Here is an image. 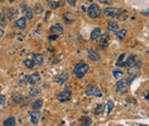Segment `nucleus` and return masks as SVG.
I'll return each mask as SVG.
<instances>
[{
	"mask_svg": "<svg viewBox=\"0 0 149 126\" xmlns=\"http://www.w3.org/2000/svg\"><path fill=\"white\" fill-rule=\"evenodd\" d=\"M33 15H35V12L32 8H26L25 10V17L29 18V19H32L33 18Z\"/></svg>",
	"mask_w": 149,
	"mask_h": 126,
	"instance_id": "nucleus-26",
	"label": "nucleus"
},
{
	"mask_svg": "<svg viewBox=\"0 0 149 126\" xmlns=\"http://www.w3.org/2000/svg\"><path fill=\"white\" fill-rule=\"evenodd\" d=\"M126 64L127 67H131V68H135V67H140L141 62L138 60V57L135 55H129L126 57Z\"/></svg>",
	"mask_w": 149,
	"mask_h": 126,
	"instance_id": "nucleus-6",
	"label": "nucleus"
},
{
	"mask_svg": "<svg viewBox=\"0 0 149 126\" xmlns=\"http://www.w3.org/2000/svg\"><path fill=\"white\" fill-rule=\"evenodd\" d=\"M126 88H127V83H126V80H124V79L118 80V83H117V87H116L117 92H119V93H124V92H126Z\"/></svg>",
	"mask_w": 149,
	"mask_h": 126,
	"instance_id": "nucleus-12",
	"label": "nucleus"
},
{
	"mask_svg": "<svg viewBox=\"0 0 149 126\" xmlns=\"http://www.w3.org/2000/svg\"><path fill=\"white\" fill-rule=\"evenodd\" d=\"M24 65L28 68V69H33V67H35V63H33V61L32 60H29V58H26V60H24Z\"/></svg>",
	"mask_w": 149,
	"mask_h": 126,
	"instance_id": "nucleus-27",
	"label": "nucleus"
},
{
	"mask_svg": "<svg viewBox=\"0 0 149 126\" xmlns=\"http://www.w3.org/2000/svg\"><path fill=\"white\" fill-rule=\"evenodd\" d=\"M16 15H17V10H16L15 8H8V9L6 10V16H7V18H8L9 21L14 19V18L16 17Z\"/></svg>",
	"mask_w": 149,
	"mask_h": 126,
	"instance_id": "nucleus-16",
	"label": "nucleus"
},
{
	"mask_svg": "<svg viewBox=\"0 0 149 126\" xmlns=\"http://www.w3.org/2000/svg\"><path fill=\"white\" fill-rule=\"evenodd\" d=\"M116 17H118L120 21H125V19L127 18V13L124 12V10H119V13H118V15H117Z\"/></svg>",
	"mask_w": 149,
	"mask_h": 126,
	"instance_id": "nucleus-29",
	"label": "nucleus"
},
{
	"mask_svg": "<svg viewBox=\"0 0 149 126\" xmlns=\"http://www.w3.org/2000/svg\"><path fill=\"white\" fill-rule=\"evenodd\" d=\"M119 13V9L117 8H111V7H107L104 10H103V14L109 16V17H116Z\"/></svg>",
	"mask_w": 149,
	"mask_h": 126,
	"instance_id": "nucleus-10",
	"label": "nucleus"
},
{
	"mask_svg": "<svg viewBox=\"0 0 149 126\" xmlns=\"http://www.w3.org/2000/svg\"><path fill=\"white\" fill-rule=\"evenodd\" d=\"M39 118H40V112H39L38 110H32V111L30 112V120H31L32 124H35V125L38 124Z\"/></svg>",
	"mask_w": 149,
	"mask_h": 126,
	"instance_id": "nucleus-13",
	"label": "nucleus"
},
{
	"mask_svg": "<svg viewBox=\"0 0 149 126\" xmlns=\"http://www.w3.org/2000/svg\"><path fill=\"white\" fill-rule=\"evenodd\" d=\"M91 124H92V119H91V118H87L80 126H90Z\"/></svg>",
	"mask_w": 149,
	"mask_h": 126,
	"instance_id": "nucleus-34",
	"label": "nucleus"
},
{
	"mask_svg": "<svg viewBox=\"0 0 149 126\" xmlns=\"http://www.w3.org/2000/svg\"><path fill=\"white\" fill-rule=\"evenodd\" d=\"M103 109H104V107H103V104H97L96 107H95V109H94V115H99V113H101L102 111H103Z\"/></svg>",
	"mask_w": 149,
	"mask_h": 126,
	"instance_id": "nucleus-31",
	"label": "nucleus"
},
{
	"mask_svg": "<svg viewBox=\"0 0 149 126\" xmlns=\"http://www.w3.org/2000/svg\"><path fill=\"white\" fill-rule=\"evenodd\" d=\"M85 94L87 96H99V97L102 96V93L94 85H87L86 88H85Z\"/></svg>",
	"mask_w": 149,
	"mask_h": 126,
	"instance_id": "nucleus-5",
	"label": "nucleus"
},
{
	"mask_svg": "<svg viewBox=\"0 0 149 126\" xmlns=\"http://www.w3.org/2000/svg\"><path fill=\"white\" fill-rule=\"evenodd\" d=\"M42 104H44L42 100H36V101L32 103V109H33V110H38V109H40L42 107Z\"/></svg>",
	"mask_w": 149,
	"mask_h": 126,
	"instance_id": "nucleus-25",
	"label": "nucleus"
},
{
	"mask_svg": "<svg viewBox=\"0 0 149 126\" xmlns=\"http://www.w3.org/2000/svg\"><path fill=\"white\" fill-rule=\"evenodd\" d=\"M107 29L110 32H116L118 30V23L116 21H109L108 22V25H107Z\"/></svg>",
	"mask_w": 149,
	"mask_h": 126,
	"instance_id": "nucleus-19",
	"label": "nucleus"
},
{
	"mask_svg": "<svg viewBox=\"0 0 149 126\" xmlns=\"http://www.w3.org/2000/svg\"><path fill=\"white\" fill-rule=\"evenodd\" d=\"M16 125V120L14 117H9L3 122V126H15Z\"/></svg>",
	"mask_w": 149,
	"mask_h": 126,
	"instance_id": "nucleus-22",
	"label": "nucleus"
},
{
	"mask_svg": "<svg viewBox=\"0 0 149 126\" xmlns=\"http://www.w3.org/2000/svg\"><path fill=\"white\" fill-rule=\"evenodd\" d=\"M100 36H101V29L100 28H95L92 31V33H91V39L92 40H96Z\"/></svg>",
	"mask_w": 149,
	"mask_h": 126,
	"instance_id": "nucleus-21",
	"label": "nucleus"
},
{
	"mask_svg": "<svg viewBox=\"0 0 149 126\" xmlns=\"http://www.w3.org/2000/svg\"><path fill=\"white\" fill-rule=\"evenodd\" d=\"M112 73H113V77H115V78H118V77H120V76L124 74V72L122 71V70H113Z\"/></svg>",
	"mask_w": 149,
	"mask_h": 126,
	"instance_id": "nucleus-33",
	"label": "nucleus"
},
{
	"mask_svg": "<svg viewBox=\"0 0 149 126\" xmlns=\"http://www.w3.org/2000/svg\"><path fill=\"white\" fill-rule=\"evenodd\" d=\"M67 2H68L69 5H71V6H74V5H76V0H67Z\"/></svg>",
	"mask_w": 149,
	"mask_h": 126,
	"instance_id": "nucleus-37",
	"label": "nucleus"
},
{
	"mask_svg": "<svg viewBox=\"0 0 149 126\" xmlns=\"http://www.w3.org/2000/svg\"><path fill=\"white\" fill-rule=\"evenodd\" d=\"M51 32H52L53 35H55V36H60V35H62V33L64 32V29H63V26H62L61 24L55 23L54 25L51 26Z\"/></svg>",
	"mask_w": 149,
	"mask_h": 126,
	"instance_id": "nucleus-9",
	"label": "nucleus"
},
{
	"mask_svg": "<svg viewBox=\"0 0 149 126\" xmlns=\"http://www.w3.org/2000/svg\"><path fill=\"white\" fill-rule=\"evenodd\" d=\"M12 101H13L14 103L19 104V103H22V102L24 101V99H23V96H22L21 94H19V93H14V94L12 95Z\"/></svg>",
	"mask_w": 149,
	"mask_h": 126,
	"instance_id": "nucleus-20",
	"label": "nucleus"
},
{
	"mask_svg": "<svg viewBox=\"0 0 149 126\" xmlns=\"http://www.w3.org/2000/svg\"><path fill=\"white\" fill-rule=\"evenodd\" d=\"M35 65H41L44 63V55L42 54H35L33 58H32Z\"/></svg>",
	"mask_w": 149,
	"mask_h": 126,
	"instance_id": "nucleus-18",
	"label": "nucleus"
},
{
	"mask_svg": "<svg viewBox=\"0 0 149 126\" xmlns=\"http://www.w3.org/2000/svg\"><path fill=\"white\" fill-rule=\"evenodd\" d=\"M109 40H110V36H109V33H103V35H101L100 41H99L100 47H101L102 49L107 48V46H108V44H109Z\"/></svg>",
	"mask_w": 149,
	"mask_h": 126,
	"instance_id": "nucleus-7",
	"label": "nucleus"
},
{
	"mask_svg": "<svg viewBox=\"0 0 149 126\" xmlns=\"http://www.w3.org/2000/svg\"><path fill=\"white\" fill-rule=\"evenodd\" d=\"M71 97V88L69 86H65L64 90L57 95V100L60 102H68Z\"/></svg>",
	"mask_w": 149,
	"mask_h": 126,
	"instance_id": "nucleus-4",
	"label": "nucleus"
},
{
	"mask_svg": "<svg viewBox=\"0 0 149 126\" xmlns=\"http://www.w3.org/2000/svg\"><path fill=\"white\" fill-rule=\"evenodd\" d=\"M87 14L91 18H96L101 15V8L99 5L92 3L88 8H87Z\"/></svg>",
	"mask_w": 149,
	"mask_h": 126,
	"instance_id": "nucleus-3",
	"label": "nucleus"
},
{
	"mask_svg": "<svg viewBox=\"0 0 149 126\" xmlns=\"http://www.w3.org/2000/svg\"><path fill=\"white\" fill-rule=\"evenodd\" d=\"M5 100H6V97L3 95H0V106H2L5 103Z\"/></svg>",
	"mask_w": 149,
	"mask_h": 126,
	"instance_id": "nucleus-36",
	"label": "nucleus"
},
{
	"mask_svg": "<svg viewBox=\"0 0 149 126\" xmlns=\"http://www.w3.org/2000/svg\"><path fill=\"white\" fill-rule=\"evenodd\" d=\"M62 17H63V21H64L67 24H70V23L74 22V15L71 13V12H67V13H64Z\"/></svg>",
	"mask_w": 149,
	"mask_h": 126,
	"instance_id": "nucleus-15",
	"label": "nucleus"
},
{
	"mask_svg": "<svg viewBox=\"0 0 149 126\" xmlns=\"http://www.w3.org/2000/svg\"><path fill=\"white\" fill-rule=\"evenodd\" d=\"M63 1H57V0H55V1H53V2H51V5H49V8L52 9V10H54V9H57L60 6H63Z\"/></svg>",
	"mask_w": 149,
	"mask_h": 126,
	"instance_id": "nucleus-23",
	"label": "nucleus"
},
{
	"mask_svg": "<svg viewBox=\"0 0 149 126\" xmlns=\"http://www.w3.org/2000/svg\"><path fill=\"white\" fill-rule=\"evenodd\" d=\"M15 28H17L19 30H24L26 28V17H19L15 22Z\"/></svg>",
	"mask_w": 149,
	"mask_h": 126,
	"instance_id": "nucleus-11",
	"label": "nucleus"
},
{
	"mask_svg": "<svg viewBox=\"0 0 149 126\" xmlns=\"http://www.w3.org/2000/svg\"><path fill=\"white\" fill-rule=\"evenodd\" d=\"M100 3H103V5H110L111 3V0H99Z\"/></svg>",
	"mask_w": 149,
	"mask_h": 126,
	"instance_id": "nucleus-35",
	"label": "nucleus"
},
{
	"mask_svg": "<svg viewBox=\"0 0 149 126\" xmlns=\"http://www.w3.org/2000/svg\"><path fill=\"white\" fill-rule=\"evenodd\" d=\"M40 93H41V90H40V88H31V90H30V97L38 96Z\"/></svg>",
	"mask_w": 149,
	"mask_h": 126,
	"instance_id": "nucleus-28",
	"label": "nucleus"
},
{
	"mask_svg": "<svg viewBox=\"0 0 149 126\" xmlns=\"http://www.w3.org/2000/svg\"><path fill=\"white\" fill-rule=\"evenodd\" d=\"M126 57L127 56H126L125 53L119 55V57H118V60L116 62V65L117 67H127V64H126Z\"/></svg>",
	"mask_w": 149,
	"mask_h": 126,
	"instance_id": "nucleus-14",
	"label": "nucleus"
},
{
	"mask_svg": "<svg viewBox=\"0 0 149 126\" xmlns=\"http://www.w3.org/2000/svg\"><path fill=\"white\" fill-rule=\"evenodd\" d=\"M68 78H69V74L67 72H62V73L57 74L54 78V81H55L56 84H58V85H62V84H64L68 80Z\"/></svg>",
	"mask_w": 149,
	"mask_h": 126,
	"instance_id": "nucleus-8",
	"label": "nucleus"
},
{
	"mask_svg": "<svg viewBox=\"0 0 149 126\" xmlns=\"http://www.w3.org/2000/svg\"><path fill=\"white\" fill-rule=\"evenodd\" d=\"M33 12H35L36 14H41V13L44 12V7H42L40 3H37V5L35 6V8H33Z\"/></svg>",
	"mask_w": 149,
	"mask_h": 126,
	"instance_id": "nucleus-30",
	"label": "nucleus"
},
{
	"mask_svg": "<svg viewBox=\"0 0 149 126\" xmlns=\"http://www.w3.org/2000/svg\"><path fill=\"white\" fill-rule=\"evenodd\" d=\"M87 56H88L90 60H92V61H94V62H96V61L100 60V55H99V53H97L95 49H90Z\"/></svg>",
	"mask_w": 149,
	"mask_h": 126,
	"instance_id": "nucleus-17",
	"label": "nucleus"
},
{
	"mask_svg": "<svg viewBox=\"0 0 149 126\" xmlns=\"http://www.w3.org/2000/svg\"><path fill=\"white\" fill-rule=\"evenodd\" d=\"M9 1H10V2H13V1H15V0H9Z\"/></svg>",
	"mask_w": 149,
	"mask_h": 126,
	"instance_id": "nucleus-39",
	"label": "nucleus"
},
{
	"mask_svg": "<svg viewBox=\"0 0 149 126\" xmlns=\"http://www.w3.org/2000/svg\"><path fill=\"white\" fill-rule=\"evenodd\" d=\"M126 33H127V31H126V29H122V30H117V31H116V37H117L118 39H124V38L126 37Z\"/></svg>",
	"mask_w": 149,
	"mask_h": 126,
	"instance_id": "nucleus-24",
	"label": "nucleus"
},
{
	"mask_svg": "<svg viewBox=\"0 0 149 126\" xmlns=\"http://www.w3.org/2000/svg\"><path fill=\"white\" fill-rule=\"evenodd\" d=\"M112 108H113V103H112V101H108V103H107V113H108V115L111 112Z\"/></svg>",
	"mask_w": 149,
	"mask_h": 126,
	"instance_id": "nucleus-32",
	"label": "nucleus"
},
{
	"mask_svg": "<svg viewBox=\"0 0 149 126\" xmlns=\"http://www.w3.org/2000/svg\"><path fill=\"white\" fill-rule=\"evenodd\" d=\"M88 69H90V65L86 64L84 61H80V62H78V63L74 65V74L77 78H83V77L86 74V72L88 71Z\"/></svg>",
	"mask_w": 149,
	"mask_h": 126,
	"instance_id": "nucleus-1",
	"label": "nucleus"
},
{
	"mask_svg": "<svg viewBox=\"0 0 149 126\" xmlns=\"http://www.w3.org/2000/svg\"><path fill=\"white\" fill-rule=\"evenodd\" d=\"M3 33H5V31H3L2 29H0V37H2V36H3Z\"/></svg>",
	"mask_w": 149,
	"mask_h": 126,
	"instance_id": "nucleus-38",
	"label": "nucleus"
},
{
	"mask_svg": "<svg viewBox=\"0 0 149 126\" xmlns=\"http://www.w3.org/2000/svg\"><path fill=\"white\" fill-rule=\"evenodd\" d=\"M23 81L25 84H31V85H38L40 83V74L38 72L32 73L31 76H24Z\"/></svg>",
	"mask_w": 149,
	"mask_h": 126,
	"instance_id": "nucleus-2",
	"label": "nucleus"
}]
</instances>
